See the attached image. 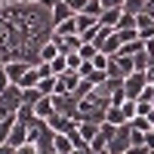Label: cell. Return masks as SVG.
Segmentation results:
<instances>
[{
    "label": "cell",
    "mask_w": 154,
    "mask_h": 154,
    "mask_svg": "<svg viewBox=\"0 0 154 154\" xmlns=\"http://www.w3.org/2000/svg\"><path fill=\"white\" fill-rule=\"evenodd\" d=\"M145 86H148V74L145 71H133V74L123 77V96L126 99H142Z\"/></svg>",
    "instance_id": "6da1fadb"
},
{
    "label": "cell",
    "mask_w": 154,
    "mask_h": 154,
    "mask_svg": "<svg viewBox=\"0 0 154 154\" xmlns=\"http://www.w3.org/2000/svg\"><path fill=\"white\" fill-rule=\"evenodd\" d=\"M22 105H25V102H22V86L19 83H9L6 89H0V111L16 114Z\"/></svg>",
    "instance_id": "7a4b0ae2"
},
{
    "label": "cell",
    "mask_w": 154,
    "mask_h": 154,
    "mask_svg": "<svg viewBox=\"0 0 154 154\" xmlns=\"http://www.w3.org/2000/svg\"><path fill=\"white\" fill-rule=\"evenodd\" d=\"M130 145H133V126L123 123V126L114 130L111 142H108V151H111V154H126V148H130Z\"/></svg>",
    "instance_id": "3957f363"
},
{
    "label": "cell",
    "mask_w": 154,
    "mask_h": 154,
    "mask_svg": "<svg viewBox=\"0 0 154 154\" xmlns=\"http://www.w3.org/2000/svg\"><path fill=\"white\" fill-rule=\"evenodd\" d=\"M136 71V62H133V56H111V62H108V77H123L126 74H133Z\"/></svg>",
    "instance_id": "277c9868"
},
{
    "label": "cell",
    "mask_w": 154,
    "mask_h": 154,
    "mask_svg": "<svg viewBox=\"0 0 154 154\" xmlns=\"http://www.w3.org/2000/svg\"><path fill=\"white\" fill-rule=\"evenodd\" d=\"M46 126H49V130H53V133H71L74 130V126H77V120H71V117H65V114H49V117H46Z\"/></svg>",
    "instance_id": "5b68a950"
},
{
    "label": "cell",
    "mask_w": 154,
    "mask_h": 154,
    "mask_svg": "<svg viewBox=\"0 0 154 154\" xmlns=\"http://www.w3.org/2000/svg\"><path fill=\"white\" fill-rule=\"evenodd\" d=\"M49 12H53V28H56V25H62V22H68V19H74V16H77V12L71 9V3H68V0H59V3H56L53 9H49Z\"/></svg>",
    "instance_id": "8992f818"
},
{
    "label": "cell",
    "mask_w": 154,
    "mask_h": 154,
    "mask_svg": "<svg viewBox=\"0 0 154 154\" xmlns=\"http://www.w3.org/2000/svg\"><path fill=\"white\" fill-rule=\"evenodd\" d=\"M99 130H102V123H99V120H77V133H80V139H83L86 145L99 136Z\"/></svg>",
    "instance_id": "52a82bcc"
},
{
    "label": "cell",
    "mask_w": 154,
    "mask_h": 154,
    "mask_svg": "<svg viewBox=\"0 0 154 154\" xmlns=\"http://www.w3.org/2000/svg\"><path fill=\"white\" fill-rule=\"evenodd\" d=\"M136 31L142 40H154V19L148 16V12H142V16H136Z\"/></svg>",
    "instance_id": "ba28073f"
},
{
    "label": "cell",
    "mask_w": 154,
    "mask_h": 154,
    "mask_svg": "<svg viewBox=\"0 0 154 154\" xmlns=\"http://www.w3.org/2000/svg\"><path fill=\"white\" fill-rule=\"evenodd\" d=\"M6 65V74H9V80L12 83H19L22 77H25V71L31 68V62H22V59H12V62H3Z\"/></svg>",
    "instance_id": "9c48e42d"
},
{
    "label": "cell",
    "mask_w": 154,
    "mask_h": 154,
    "mask_svg": "<svg viewBox=\"0 0 154 154\" xmlns=\"http://www.w3.org/2000/svg\"><path fill=\"white\" fill-rule=\"evenodd\" d=\"M28 133H31L28 126L16 120V126H12V133H9V145H12V148H19V145H25V142H28Z\"/></svg>",
    "instance_id": "30bf717a"
},
{
    "label": "cell",
    "mask_w": 154,
    "mask_h": 154,
    "mask_svg": "<svg viewBox=\"0 0 154 154\" xmlns=\"http://www.w3.org/2000/svg\"><path fill=\"white\" fill-rule=\"evenodd\" d=\"M120 19H123V9H105V12L99 16V25H105V28H114V31H117Z\"/></svg>",
    "instance_id": "8fae6325"
},
{
    "label": "cell",
    "mask_w": 154,
    "mask_h": 154,
    "mask_svg": "<svg viewBox=\"0 0 154 154\" xmlns=\"http://www.w3.org/2000/svg\"><path fill=\"white\" fill-rule=\"evenodd\" d=\"M59 53H62V49H59V43L53 40V37H49V40L40 46V53H37V62H53Z\"/></svg>",
    "instance_id": "7c38bea8"
},
{
    "label": "cell",
    "mask_w": 154,
    "mask_h": 154,
    "mask_svg": "<svg viewBox=\"0 0 154 154\" xmlns=\"http://www.w3.org/2000/svg\"><path fill=\"white\" fill-rule=\"evenodd\" d=\"M34 114H37V117H40V120H46L49 114H56V105H53V96H43L40 102H37V105H34Z\"/></svg>",
    "instance_id": "4fadbf2b"
},
{
    "label": "cell",
    "mask_w": 154,
    "mask_h": 154,
    "mask_svg": "<svg viewBox=\"0 0 154 154\" xmlns=\"http://www.w3.org/2000/svg\"><path fill=\"white\" fill-rule=\"evenodd\" d=\"M105 123H111V126H123V123H126L120 105H108V111H105Z\"/></svg>",
    "instance_id": "5bb4252c"
},
{
    "label": "cell",
    "mask_w": 154,
    "mask_h": 154,
    "mask_svg": "<svg viewBox=\"0 0 154 154\" xmlns=\"http://www.w3.org/2000/svg\"><path fill=\"white\" fill-rule=\"evenodd\" d=\"M56 86H59V77H56V74L40 77V80H37V89H40L43 96H56Z\"/></svg>",
    "instance_id": "9a60e30c"
},
{
    "label": "cell",
    "mask_w": 154,
    "mask_h": 154,
    "mask_svg": "<svg viewBox=\"0 0 154 154\" xmlns=\"http://www.w3.org/2000/svg\"><path fill=\"white\" fill-rule=\"evenodd\" d=\"M53 148L59 151V154H71L74 151V142L65 136V133H56V139H53Z\"/></svg>",
    "instance_id": "2e32d148"
},
{
    "label": "cell",
    "mask_w": 154,
    "mask_h": 154,
    "mask_svg": "<svg viewBox=\"0 0 154 154\" xmlns=\"http://www.w3.org/2000/svg\"><path fill=\"white\" fill-rule=\"evenodd\" d=\"M151 0H123V12H130V16H142L148 9Z\"/></svg>",
    "instance_id": "e0dca14e"
},
{
    "label": "cell",
    "mask_w": 154,
    "mask_h": 154,
    "mask_svg": "<svg viewBox=\"0 0 154 154\" xmlns=\"http://www.w3.org/2000/svg\"><path fill=\"white\" fill-rule=\"evenodd\" d=\"M12 126H16V114H6V117L0 120V145H3V142H9Z\"/></svg>",
    "instance_id": "ac0fdd59"
},
{
    "label": "cell",
    "mask_w": 154,
    "mask_h": 154,
    "mask_svg": "<svg viewBox=\"0 0 154 154\" xmlns=\"http://www.w3.org/2000/svg\"><path fill=\"white\" fill-rule=\"evenodd\" d=\"M120 43H123V40H120V34L114 31V34L108 37V40L102 43V53H105V56H117V49H120Z\"/></svg>",
    "instance_id": "d6986e66"
},
{
    "label": "cell",
    "mask_w": 154,
    "mask_h": 154,
    "mask_svg": "<svg viewBox=\"0 0 154 154\" xmlns=\"http://www.w3.org/2000/svg\"><path fill=\"white\" fill-rule=\"evenodd\" d=\"M130 126H133L136 133H151V130H154V123L145 117V114H136V117L130 120Z\"/></svg>",
    "instance_id": "ffe728a7"
},
{
    "label": "cell",
    "mask_w": 154,
    "mask_h": 154,
    "mask_svg": "<svg viewBox=\"0 0 154 154\" xmlns=\"http://www.w3.org/2000/svg\"><path fill=\"white\" fill-rule=\"evenodd\" d=\"M37 80H40V74H37V65H31L28 71H25V77L19 80V86H22V89H28V86H37Z\"/></svg>",
    "instance_id": "44dd1931"
},
{
    "label": "cell",
    "mask_w": 154,
    "mask_h": 154,
    "mask_svg": "<svg viewBox=\"0 0 154 154\" xmlns=\"http://www.w3.org/2000/svg\"><path fill=\"white\" fill-rule=\"evenodd\" d=\"M40 99H43V93H40L37 86H28V89H22V102H25V105H37Z\"/></svg>",
    "instance_id": "7402d4cb"
},
{
    "label": "cell",
    "mask_w": 154,
    "mask_h": 154,
    "mask_svg": "<svg viewBox=\"0 0 154 154\" xmlns=\"http://www.w3.org/2000/svg\"><path fill=\"white\" fill-rule=\"evenodd\" d=\"M120 111H123V117H126V123H130L136 114H139V108H136V99H123L120 102Z\"/></svg>",
    "instance_id": "603a6c76"
},
{
    "label": "cell",
    "mask_w": 154,
    "mask_h": 154,
    "mask_svg": "<svg viewBox=\"0 0 154 154\" xmlns=\"http://www.w3.org/2000/svg\"><path fill=\"white\" fill-rule=\"evenodd\" d=\"M49 68H53V74H56V77H59L62 71H68V59H65V53H59L53 62H49Z\"/></svg>",
    "instance_id": "cb8c5ba5"
},
{
    "label": "cell",
    "mask_w": 154,
    "mask_h": 154,
    "mask_svg": "<svg viewBox=\"0 0 154 154\" xmlns=\"http://www.w3.org/2000/svg\"><path fill=\"white\" fill-rule=\"evenodd\" d=\"M53 31L65 34V37H68V34H77V16H74V19H68V22H62V25H56Z\"/></svg>",
    "instance_id": "d4e9b609"
},
{
    "label": "cell",
    "mask_w": 154,
    "mask_h": 154,
    "mask_svg": "<svg viewBox=\"0 0 154 154\" xmlns=\"http://www.w3.org/2000/svg\"><path fill=\"white\" fill-rule=\"evenodd\" d=\"M133 62H136V71H148V49L142 46V49L133 56Z\"/></svg>",
    "instance_id": "484cf974"
},
{
    "label": "cell",
    "mask_w": 154,
    "mask_h": 154,
    "mask_svg": "<svg viewBox=\"0 0 154 154\" xmlns=\"http://www.w3.org/2000/svg\"><path fill=\"white\" fill-rule=\"evenodd\" d=\"M89 62H93V65H96V71H108V62H111V56H105V53H102V49H99V53H96L93 59H89Z\"/></svg>",
    "instance_id": "4316f807"
},
{
    "label": "cell",
    "mask_w": 154,
    "mask_h": 154,
    "mask_svg": "<svg viewBox=\"0 0 154 154\" xmlns=\"http://www.w3.org/2000/svg\"><path fill=\"white\" fill-rule=\"evenodd\" d=\"M130 28H136V16L123 12V19H120V25H117V31H130Z\"/></svg>",
    "instance_id": "83f0119b"
},
{
    "label": "cell",
    "mask_w": 154,
    "mask_h": 154,
    "mask_svg": "<svg viewBox=\"0 0 154 154\" xmlns=\"http://www.w3.org/2000/svg\"><path fill=\"white\" fill-rule=\"evenodd\" d=\"M77 53H80V59H93V56L99 53V49H96L93 43H80V49H77Z\"/></svg>",
    "instance_id": "f1b7e54d"
},
{
    "label": "cell",
    "mask_w": 154,
    "mask_h": 154,
    "mask_svg": "<svg viewBox=\"0 0 154 154\" xmlns=\"http://www.w3.org/2000/svg\"><path fill=\"white\" fill-rule=\"evenodd\" d=\"M16 154H40V148H37L34 142H25V145H19V148H16Z\"/></svg>",
    "instance_id": "f546056e"
},
{
    "label": "cell",
    "mask_w": 154,
    "mask_h": 154,
    "mask_svg": "<svg viewBox=\"0 0 154 154\" xmlns=\"http://www.w3.org/2000/svg\"><path fill=\"white\" fill-rule=\"evenodd\" d=\"M68 3H71V9H74V12H86V6L93 3V0H68Z\"/></svg>",
    "instance_id": "4dcf8cb0"
},
{
    "label": "cell",
    "mask_w": 154,
    "mask_h": 154,
    "mask_svg": "<svg viewBox=\"0 0 154 154\" xmlns=\"http://www.w3.org/2000/svg\"><path fill=\"white\" fill-rule=\"evenodd\" d=\"M151 148L145 145V142H139V145H130V148H126V154H148Z\"/></svg>",
    "instance_id": "1f68e13d"
},
{
    "label": "cell",
    "mask_w": 154,
    "mask_h": 154,
    "mask_svg": "<svg viewBox=\"0 0 154 154\" xmlns=\"http://www.w3.org/2000/svg\"><path fill=\"white\" fill-rule=\"evenodd\" d=\"M12 80H9V74H6V65H3V62H0V89H6Z\"/></svg>",
    "instance_id": "d6a6232c"
},
{
    "label": "cell",
    "mask_w": 154,
    "mask_h": 154,
    "mask_svg": "<svg viewBox=\"0 0 154 154\" xmlns=\"http://www.w3.org/2000/svg\"><path fill=\"white\" fill-rule=\"evenodd\" d=\"M142 102H151V105H154V83H148V86H145V93H142Z\"/></svg>",
    "instance_id": "836d02e7"
},
{
    "label": "cell",
    "mask_w": 154,
    "mask_h": 154,
    "mask_svg": "<svg viewBox=\"0 0 154 154\" xmlns=\"http://www.w3.org/2000/svg\"><path fill=\"white\" fill-rule=\"evenodd\" d=\"M105 9H123V0H102Z\"/></svg>",
    "instance_id": "e575fe53"
},
{
    "label": "cell",
    "mask_w": 154,
    "mask_h": 154,
    "mask_svg": "<svg viewBox=\"0 0 154 154\" xmlns=\"http://www.w3.org/2000/svg\"><path fill=\"white\" fill-rule=\"evenodd\" d=\"M0 154H16V148H12L9 142H3V145H0Z\"/></svg>",
    "instance_id": "d590c367"
},
{
    "label": "cell",
    "mask_w": 154,
    "mask_h": 154,
    "mask_svg": "<svg viewBox=\"0 0 154 154\" xmlns=\"http://www.w3.org/2000/svg\"><path fill=\"white\" fill-rule=\"evenodd\" d=\"M37 3H40V6H46V9H53V6L59 3V0H37Z\"/></svg>",
    "instance_id": "8d00e7d4"
},
{
    "label": "cell",
    "mask_w": 154,
    "mask_h": 154,
    "mask_svg": "<svg viewBox=\"0 0 154 154\" xmlns=\"http://www.w3.org/2000/svg\"><path fill=\"white\" fill-rule=\"evenodd\" d=\"M71 154H93V148H89V145H86V148H74Z\"/></svg>",
    "instance_id": "74e56055"
},
{
    "label": "cell",
    "mask_w": 154,
    "mask_h": 154,
    "mask_svg": "<svg viewBox=\"0 0 154 154\" xmlns=\"http://www.w3.org/2000/svg\"><path fill=\"white\" fill-rule=\"evenodd\" d=\"M93 154H111V151H108V148H102V151H93Z\"/></svg>",
    "instance_id": "f35d334b"
},
{
    "label": "cell",
    "mask_w": 154,
    "mask_h": 154,
    "mask_svg": "<svg viewBox=\"0 0 154 154\" xmlns=\"http://www.w3.org/2000/svg\"><path fill=\"white\" fill-rule=\"evenodd\" d=\"M19 3H37V0H19Z\"/></svg>",
    "instance_id": "ab89813d"
},
{
    "label": "cell",
    "mask_w": 154,
    "mask_h": 154,
    "mask_svg": "<svg viewBox=\"0 0 154 154\" xmlns=\"http://www.w3.org/2000/svg\"><path fill=\"white\" fill-rule=\"evenodd\" d=\"M148 120H151V123H154V111H151V114H148Z\"/></svg>",
    "instance_id": "60d3db41"
},
{
    "label": "cell",
    "mask_w": 154,
    "mask_h": 154,
    "mask_svg": "<svg viewBox=\"0 0 154 154\" xmlns=\"http://www.w3.org/2000/svg\"><path fill=\"white\" fill-rule=\"evenodd\" d=\"M148 154H154V148H151V151H148Z\"/></svg>",
    "instance_id": "b9f144b4"
}]
</instances>
